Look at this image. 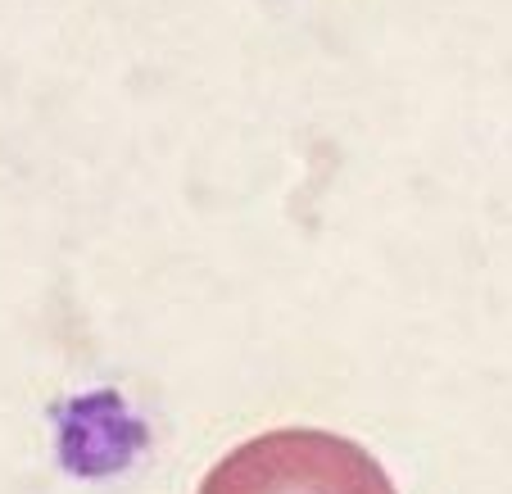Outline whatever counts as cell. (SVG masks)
Returning <instances> with one entry per match:
<instances>
[{"instance_id":"obj_1","label":"cell","mask_w":512,"mask_h":494,"mask_svg":"<svg viewBox=\"0 0 512 494\" xmlns=\"http://www.w3.org/2000/svg\"><path fill=\"white\" fill-rule=\"evenodd\" d=\"M200 494H399L363 445L318 427H286L236 445Z\"/></svg>"}]
</instances>
